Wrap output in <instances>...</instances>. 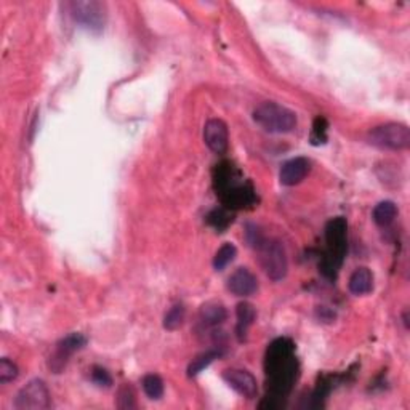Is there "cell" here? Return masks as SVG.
Segmentation results:
<instances>
[{"label": "cell", "instance_id": "cell-1", "mask_svg": "<svg viewBox=\"0 0 410 410\" xmlns=\"http://www.w3.org/2000/svg\"><path fill=\"white\" fill-rule=\"evenodd\" d=\"M264 370H266L269 394L285 398L292 391L300 372L292 340L276 339L268 346L266 357H264Z\"/></svg>", "mask_w": 410, "mask_h": 410}, {"label": "cell", "instance_id": "cell-2", "mask_svg": "<svg viewBox=\"0 0 410 410\" xmlns=\"http://www.w3.org/2000/svg\"><path fill=\"white\" fill-rule=\"evenodd\" d=\"M214 185L216 194L228 210L250 209L258 202L257 191L250 181H244L241 172L230 160H223L214 170Z\"/></svg>", "mask_w": 410, "mask_h": 410}, {"label": "cell", "instance_id": "cell-3", "mask_svg": "<svg viewBox=\"0 0 410 410\" xmlns=\"http://www.w3.org/2000/svg\"><path fill=\"white\" fill-rule=\"evenodd\" d=\"M348 250V223L336 216L325 225V253L319 263L323 276L334 281L339 274Z\"/></svg>", "mask_w": 410, "mask_h": 410}, {"label": "cell", "instance_id": "cell-4", "mask_svg": "<svg viewBox=\"0 0 410 410\" xmlns=\"http://www.w3.org/2000/svg\"><path fill=\"white\" fill-rule=\"evenodd\" d=\"M253 121L269 133H290L297 127V114L274 101H264L253 111Z\"/></svg>", "mask_w": 410, "mask_h": 410}, {"label": "cell", "instance_id": "cell-5", "mask_svg": "<svg viewBox=\"0 0 410 410\" xmlns=\"http://www.w3.org/2000/svg\"><path fill=\"white\" fill-rule=\"evenodd\" d=\"M259 253V263L266 273V276L274 282L282 281L287 276L289 271V262L287 253L281 241L277 239H264V242L258 248Z\"/></svg>", "mask_w": 410, "mask_h": 410}, {"label": "cell", "instance_id": "cell-6", "mask_svg": "<svg viewBox=\"0 0 410 410\" xmlns=\"http://www.w3.org/2000/svg\"><path fill=\"white\" fill-rule=\"evenodd\" d=\"M368 142L373 146L389 149V151H404L410 148V128L406 123L388 122L370 130Z\"/></svg>", "mask_w": 410, "mask_h": 410}, {"label": "cell", "instance_id": "cell-7", "mask_svg": "<svg viewBox=\"0 0 410 410\" xmlns=\"http://www.w3.org/2000/svg\"><path fill=\"white\" fill-rule=\"evenodd\" d=\"M69 12L74 22L92 33H100L106 24V5L96 0H79L69 3Z\"/></svg>", "mask_w": 410, "mask_h": 410}, {"label": "cell", "instance_id": "cell-8", "mask_svg": "<svg viewBox=\"0 0 410 410\" xmlns=\"http://www.w3.org/2000/svg\"><path fill=\"white\" fill-rule=\"evenodd\" d=\"M50 404L51 398L49 388H46L45 382L39 380V378L24 385L15 399V409L18 410H44L49 409Z\"/></svg>", "mask_w": 410, "mask_h": 410}, {"label": "cell", "instance_id": "cell-9", "mask_svg": "<svg viewBox=\"0 0 410 410\" xmlns=\"http://www.w3.org/2000/svg\"><path fill=\"white\" fill-rule=\"evenodd\" d=\"M87 345V339L82 334H71L65 336L63 340L56 345V350L53 356L50 357V368L55 373H60L63 370L66 362L69 361V357L74 355L76 351L82 350Z\"/></svg>", "mask_w": 410, "mask_h": 410}, {"label": "cell", "instance_id": "cell-10", "mask_svg": "<svg viewBox=\"0 0 410 410\" xmlns=\"http://www.w3.org/2000/svg\"><path fill=\"white\" fill-rule=\"evenodd\" d=\"M223 380L234 389L237 394H241V396L247 399L257 398V378L248 370H244V368H228V370L223 372Z\"/></svg>", "mask_w": 410, "mask_h": 410}, {"label": "cell", "instance_id": "cell-11", "mask_svg": "<svg viewBox=\"0 0 410 410\" xmlns=\"http://www.w3.org/2000/svg\"><path fill=\"white\" fill-rule=\"evenodd\" d=\"M204 142L215 154H225L230 148V132L221 119H210L204 127Z\"/></svg>", "mask_w": 410, "mask_h": 410}, {"label": "cell", "instance_id": "cell-12", "mask_svg": "<svg viewBox=\"0 0 410 410\" xmlns=\"http://www.w3.org/2000/svg\"><path fill=\"white\" fill-rule=\"evenodd\" d=\"M258 279L250 269L239 268L228 277V290L236 297H250L257 292Z\"/></svg>", "mask_w": 410, "mask_h": 410}, {"label": "cell", "instance_id": "cell-13", "mask_svg": "<svg viewBox=\"0 0 410 410\" xmlns=\"http://www.w3.org/2000/svg\"><path fill=\"white\" fill-rule=\"evenodd\" d=\"M311 170V162L306 157H293L285 162L279 172V180L284 186H295L306 178Z\"/></svg>", "mask_w": 410, "mask_h": 410}, {"label": "cell", "instance_id": "cell-14", "mask_svg": "<svg viewBox=\"0 0 410 410\" xmlns=\"http://www.w3.org/2000/svg\"><path fill=\"white\" fill-rule=\"evenodd\" d=\"M228 318V311L220 302H207L200 306L199 321L207 329H215L221 325Z\"/></svg>", "mask_w": 410, "mask_h": 410}, {"label": "cell", "instance_id": "cell-15", "mask_svg": "<svg viewBox=\"0 0 410 410\" xmlns=\"http://www.w3.org/2000/svg\"><path fill=\"white\" fill-rule=\"evenodd\" d=\"M348 289L352 295H367L373 290V274L368 268L362 266L352 271L348 281Z\"/></svg>", "mask_w": 410, "mask_h": 410}, {"label": "cell", "instance_id": "cell-16", "mask_svg": "<svg viewBox=\"0 0 410 410\" xmlns=\"http://www.w3.org/2000/svg\"><path fill=\"white\" fill-rule=\"evenodd\" d=\"M236 316H237V325H236V332H237V336L239 340H246V335H247V330L250 329L253 325V323L257 321V309L255 306L252 303H247V302H242L237 305V309H236Z\"/></svg>", "mask_w": 410, "mask_h": 410}, {"label": "cell", "instance_id": "cell-17", "mask_svg": "<svg viewBox=\"0 0 410 410\" xmlns=\"http://www.w3.org/2000/svg\"><path fill=\"white\" fill-rule=\"evenodd\" d=\"M223 355H225V351H223L221 346L218 348H212V350H207L205 352H200L199 356H196L193 362H191L189 367H188V375L189 377H196L197 373H200L204 368L209 367L212 362H214L215 359H218V357H221Z\"/></svg>", "mask_w": 410, "mask_h": 410}, {"label": "cell", "instance_id": "cell-18", "mask_svg": "<svg viewBox=\"0 0 410 410\" xmlns=\"http://www.w3.org/2000/svg\"><path fill=\"white\" fill-rule=\"evenodd\" d=\"M396 215H398V207L391 200L380 202V204L375 205V209L372 212L373 221H375L378 226L391 225Z\"/></svg>", "mask_w": 410, "mask_h": 410}, {"label": "cell", "instance_id": "cell-19", "mask_svg": "<svg viewBox=\"0 0 410 410\" xmlns=\"http://www.w3.org/2000/svg\"><path fill=\"white\" fill-rule=\"evenodd\" d=\"M232 220H234V218L231 215V210L225 209V207H223V209L212 210L210 214L207 215V223H209L210 226H214L215 230L220 232L225 231L226 228L231 225Z\"/></svg>", "mask_w": 410, "mask_h": 410}, {"label": "cell", "instance_id": "cell-20", "mask_svg": "<svg viewBox=\"0 0 410 410\" xmlns=\"http://www.w3.org/2000/svg\"><path fill=\"white\" fill-rule=\"evenodd\" d=\"M236 255H237L236 246H232L230 242L223 244L214 257V268L216 271H221V269H225L228 264L232 263V259L236 258Z\"/></svg>", "mask_w": 410, "mask_h": 410}, {"label": "cell", "instance_id": "cell-21", "mask_svg": "<svg viewBox=\"0 0 410 410\" xmlns=\"http://www.w3.org/2000/svg\"><path fill=\"white\" fill-rule=\"evenodd\" d=\"M144 393L149 399H160L164 396V382L155 373H148L142 382Z\"/></svg>", "mask_w": 410, "mask_h": 410}, {"label": "cell", "instance_id": "cell-22", "mask_svg": "<svg viewBox=\"0 0 410 410\" xmlns=\"http://www.w3.org/2000/svg\"><path fill=\"white\" fill-rule=\"evenodd\" d=\"M185 318H186L185 306L183 305H175L169 309V313L165 314L164 327L167 330H176L178 327H181V324L185 323Z\"/></svg>", "mask_w": 410, "mask_h": 410}, {"label": "cell", "instance_id": "cell-23", "mask_svg": "<svg viewBox=\"0 0 410 410\" xmlns=\"http://www.w3.org/2000/svg\"><path fill=\"white\" fill-rule=\"evenodd\" d=\"M327 130H329V122L324 117H316L313 122V130H311V143L324 144L327 142Z\"/></svg>", "mask_w": 410, "mask_h": 410}, {"label": "cell", "instance_id": "cell-24", "mask_svg": "<svg viewBox=\"0 0 410 410\" xmlns=\"http://www.w3.org/2000/svg\"><path fill=\"white\" fill-rule=\"evenodd\" d=\"M18 377V367L15 362H12L7 357L0 361V385H7V383L17 380Z\"/></svg>", "mask_w": 410, "mask_h": 410}, {"label": "cell", "instance_id": "cell-25", "mask_svg": "<svg viewBox=\"0 0 410 410\" xmlns=\"http://www.w3.org/2000/svg\"><path fill=\"white\" fill-rule=\"evenodd\" d=\"M117 407L119 409H135L137 402H135V393L130 386H123L119 389L117 394Z\"/></svg>", "mask_w": 410, "mask_h": 410}, {"label": "cell", "instance_id": "cell-26", "mask_svg": "<svg viewBox=\"0 0 410 410\" xmlns=\"http://www.w3.org/2000/svg\"><path fill=\"white\" fill-rule=\"evenodd\" d=\"M264 239L266 237L263 236V232L259 231V228L257 225H247L246 241L248 242V246L253 248H258L264 242Z\"/></svg>", "mask_w": 410, "mask_h": 410}, {"label": "cell", "instance_id": "cell-27", "mask_svg": "<svg viewBox=\"0 0 410 410\" xmlns=\"http://www.w3.org/2000/svg\"><path fill=\"white\" fill-rule=\"evenodd\" d=\"M92 382L101 388L103 386L108 388V386H111L112 378H111V375H109V372L105 370L103 367H93L92 368Z\"/></svg>", "mask_w": 410, "mask_h": 410}, {"label": "cell", "instance_id": "cell-28", "mask_svg": "<svg viewBox=\"0 0 410 410\" xmlns=\"http://www.w3.org/2000/svg\"><path fill=\"white\" fill-rule=\"evenodd\" d=\"M284 398H277V396H273V394H268L266 398L263 399L262 402H259V409H266V410H277L284 406L282 402Z\"/></svg>", "mask_w": 410, "mask_h": 410}]
</instances>
